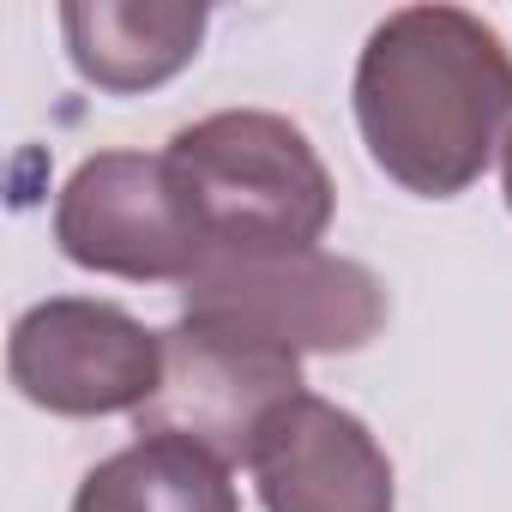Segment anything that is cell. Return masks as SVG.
I'll list each match as a JSON object with an SVG mask.
<instances>
[{
  "label": "cell",
  "mask_w": 512,
  "mask_h": 512,
  "mask_svg": "<svg viewBox=\"0 0 512 512\" xmlns=\"http://www.w3.org/2000/svg\"><path fill=\"white\" fill-rule=\"evenodd\" d=\"M73 512H241V500L229 470L199 446L139 434L79 482Z\"/></svg>",
  "instance_id": "obj_9"
},
{
  "label": "cell",
  "mask_w": 512,
  "mask_h": 512,
  "mask_svg": "<svg viewBox=\"0 0 512 512\" xmlns=\"http://www.w3.org/2000/svg\"><path fill=\"white\" fill-rule=\"evenodd\" d=\"M163 157L211 260L320 247L338 205L314 139L272 109H217L181 127Z\"/></svg>",
  "instance_id": "obj_2"
},
{
  "label": "cell",
  "mask_w": 512,
  "mask_h": 512,
  "mask_svg": "<svg viewBox=\"0 0 512 512\" xmlns=\"http://www.w3.org/2000/svg\"><path fill=\"white\" fill-rule=\"evenodd\" d=\"M7 374L49 416H139L163 380V332H145L115 302L49 296L19 314Z\"/></svg>",
  "instance_id": "obj_6"
},
{
  "label": "cell",
  "mask_w": 512,
  "mask_h": 512,
  "mask_svg": "<svg viewBox=\"0 0 512 512\" xmlns=\"http://www.w3.org/2000/svg\"><path fill=\"white\" fill-rule=\"evenodd\" d=\"M61 31L79 79H91L109 97H133L175 79L199 55L205 7H181V0H67Z\"/></svg>",
  "instance_id": "obj_8"
},
{
  "label": "cell",
  "mask_w": 512,
  "mask_h": 512,
  "mask_svg": "<svg viewBox=\"0 0 512 512\" xmlns=\"http://www.w3.org/2000/svg\"><path fill=\"white\" fill-rule=\"evenodd\" d=\"M253 482L266 512H392V458L362 416L332 398H290L253 446Z\"/></svg>",
  "instance_id": "obj_7"
},
{
  "label": "cell",
  "mask_w": 512,
  "mask_h": 512,
  "mask_svg": "<svg viewBox=\"0 0 512 512\" xmlns=\"http://www.w3.org/2000/svg\"><path fill=\"white\" fill-rule=\"evenodd\" d=\"M290 398H302V356L181 320L163 332V380L133 422L139 434L187 440L223 470H235L253 464V446Z\"/></svg>",
  "instance_id": "obj_5"
},
{
  "label": "cell",
  "mask_w": 512,
  "mask_h": 512,
  "mask_svg": "<svg viewBox=\"0 0 512 512\" xmlns=\"http://www.w3.org/2000/svg\"><path fill=\"white\" fill-rule=\"evenodd\" d=\"M356 127L404 193L452 199L512 139V49L464 7H398L362 43Z\"/></svg>",
  "instance_id": "obj_1"
},
{
  "label": "cell",
  "mask_w": 512,
  "mask_h": 512,
  "mask_svg": "<svg viewBox=\"0 0 512 512\" xmlns=\"http://www.w3.org/2000/svg\"><path fill=\"white\" fill-rule=\"evenodd\" d=\"M181 320L260 338L290 356H350L386 326V284L344 253L296 247L253 253V260H211L181 290Z\"/></svg>",
  "instance_id": "obj_3"
},
{
  "label": "cell",
  "mask_w": 512,
  "mask_h": 512,
  "mask_svg": "<svg viewBox=\"0 0 512 512\" xmlns=\"http://www.w3.org/2000/svg\"><path fill=\"white\" fill-rule=\"evenodd\" d=\"M55 241L73 266L127 284H193L211 247L169 175V157L97 151L55 199Z\"/></svg>",
  "instance_id": "obj_4"
},
{
  "label": "cell",
  "mask_w": 512,
  "mask_h": 512,
  "mask_svg": "<svg viewBox=\"0 0 512 512\" xmlns=\"http://www.w3.org/2000/svg\"><path fill=\"white\" fill-rule=\"evenodd\" d=\"M500 187H506V205H512V139H506V151H500Z\"/></svg>",
  "instance_id": "obj_10"
}]
</instances>
